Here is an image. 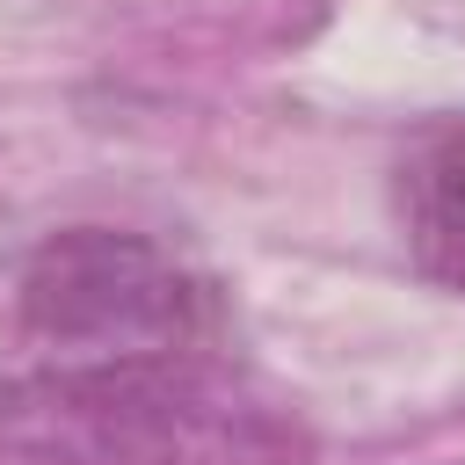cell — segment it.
I'll return each mask as SVG.
<instances>
[{
	"instance_id": "1",
	"label": "cell",
	"mask_w": 465,
	"mask_h": 465,
	"mask_svg": "<svg viewBox=\"0 0 465 465\" xmlns=\"http://www.w3.org/2000/svg\"><path fill=\"white\" fill-rule=\"evenodd\" d=\"M298 407L211 349L51 356L0 378V465H312Z\"/></svg>"
},
{
	"instance_id": "2",
	"label": "cell",
	"mask_w": 465,
	"mask_h": 465,
	"mask_svg": "<svg viewBox=\"0 0 465 465\" xmlns=\"http://www.w3.org/2000/svg\"><path fill=\"white\" fill-rule=\"evenodd\" d=\"M15 320L51 356H131V349H203L218 312L211 283L189 276L160 240L73 225L22 262Z\"/></svg>"
},
{
	"instance_id": "3",
	"label": "cell",
	"mask_w": 465,
	"mask_h": 465,
	"mask_svg": "<svg viewBox=\"0 0 465 465\" xmlns=\"http://www.w3.org/2000/svg\"><path fill=\"white\" fill-rule=\"evenodd\" d=\"M392 196H400V240L414 269L443 291H465V131L443 124L414 138Z\"/></svg>"
}]
</instances>
